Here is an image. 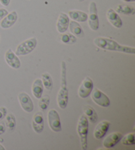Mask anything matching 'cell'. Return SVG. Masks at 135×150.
<instances>
[{
	"mask_svg": "<svg viewBox=\"0 0 135 150\" xmlns=\"http://www.w3.org/2000/svg\"><path fill=\"white\" fill-rule=\"evenodd\" d=\"M18 99L23 110L28 113L32 112L34 110V103L32 99L27 93H20L18 95Z\"/></svg>",
	"mask_w": 135,
	"mask_h": 150,
	"instance_id": "9c48e42d",
	"label": "cell"
},
{
	"mask_svg": "<svg viewBox=\"0 0 135 150\" xmlns=\"http://www.w3.org/2000/svg\"><path fill=\"white\" fill-rule=\"evenodd\" d=\"M50 103V97L48 95L41 96L38 102V107L40 108L41 110H45L49 107Z\"/></svg>",
	"mask_w": 135,
	"mask_h": 150,
	"instance_id": "484cf974",
	"label": "cell"
},
{
	"mask_svg": "<svg viewBox=\"0 0 135 150\" xmlns=\"http://www.w3.org/2000/svg\"><path fill=\"white\" fill-rule=\"evenodd\" d=\"M69 17L65 13H60L56 23V28L59 33H65L69 28Z\"/></svg>",
	"mask_w": 135,
	"mask_h": 150,
	"instance_id": "4fadbf2b",
	"label": "cell"
},
{
	"mask_svg": "<svg viewBox=\"0 0 135 150\" xmlns=\"http://www.w3.org/2000/svg\"><path fill=\"white\" fill-rule=\"evenodd\" d=\"M110 122L108 120H103L100 122L95 128L94 131V137L97 139H100L105 136L110 128Z\"/></svg>",
	"mask_w": 135,
	"mask_h": 150,
	"instance_id": "5bb4252c",
	"label": "cell"
},
{
	"mask_svg": "<svg viewBox=\"0 0 135 150\" xmlns=\"http://www.w3.org/2000/svg\"><path fill=\"white\" fill-rule=\"evenodd\" d=\"M94 89V83L90 77H86L80 85L78 94L81 99L87 98Z\"/></svg>",
	"mask_w": 135,
	"mask_h": 150,
	"instance_id": "ba28073f",
	"label": "cell"
},
{
	"mask_svg": "<svg viewBox=\"0 0 135 150\" xmlns=\"http://www.w3.org/2000/svg\"><path fill=\"white\" fill-rule=\"evenodd\" d=\"M41 80L44 85V87H45L48 91H51L53 89V83L51 75L48 72L43 73L41 75Z\"/></svg>",
	"mask_w": 135,
	"mask_h": 150,
	"instance_id": "7402d4cb",
	"label": "cell"
},
{
	"mask_svg": "<svg viewBox=\"0 0 135 150\" xmlns=\"http://www.w3.org/2000/svg\"><path fill=\"white\" fill-rule=\"evenodd\" d=\"M135 134L134 132H131L129 134H127V135L123 136L121 138V143L124 146H133L135 144V139H134Z\"/></svg>",
	"mask_w": 135,
	"mask_h": 150,
	"instance_id": "d4e9b609",
	"label": "cell"
},
{
	"mask_svg": "<svg viewBox=\"0 0 135 150\" xmlns=\"http://www.w3.org/2000/svg\"><path fill=\"white\" fill-rule=\"evenodd\" d=\"M5 59H6L7 65L9 66L13 69H19L21 66L20 59L18 58L11 48H9L5 54Z\"/></svg>",
	"mask_w": 135,
	"mask_h": 150,
	"instance_id": "30bf717a",
	"label": "cell"
},
{
	"mask_svg": "<svg viewBox=\"0 0 135 150\" xmlns=\"http://www.w3.org/2000/svg\"><path fill=\"white\" fill-rule=\"evenodd\" d=\"M69 28L70 31L72 35H75L76 37L78 38H83L84 37V33L83 30L79 22L75 21H71L69 22Z\"/></svg>",
	"mask_w": 135,
	"mask_h": 150,
	"instance_id": "ac0fdd59",
	"label": "cell"
},
{
	"mask_svg": "<svg viewBox=\"0 0 135 150\" xmlns=\"http://www.w3.org/2000/svg\"><path fill=\"white\" fill-rule=\"evenodd\" d=\"M0 150H6V148H5L4 146H2V145L0 144Z\"/></svg>",
	"mask_w": 135,
	"mask_h": 150,
	"instance_id": "1f68e13d",
	"label": "cell"
},
{
	"mask_svg": "<svg viewBox=\"0 0 135 150\" xmlns=\"http://www.w3.org/2000/svg\"><path fill=\"white\" fill-rule=\"evenodd\" d=\"M61 42L65 45H74L77 42V38L73 35L72 33H62L61 36Z\"/></svg>",
	"mask_w": 135,
	"mask_h": 150,
	"instance_id": "cb8c5ba5",
	"label": "cell"
},
{
	"mask_svg": "<svg viewBox=\"0 0 135 150\" xmlns=\"http://www.w3.org/2000/svg\"><path fill=\"white\" fill-rule=\"evenodd\" d=\"M123 136V134L119 132H115L110 134L103 140V147L106 149L113 148V147H115L121 141Z\"/></svg>",
	"mask_w": 135,
	"mask_h": 150,
	"instance_id": "8fae6325",
	"label": "cell"
},
{
	"mask_svg": "<svg viewBox=\"0 0 135 150\" xmlns=\"http://www.w3.org/2000/svg\"><path fill=\"white\" fill-rule=\"evenodd\" d=\"M5 123H6V128H8L9 131L13 132L15 130L17 126V120L13 114L9 113L8 115L7 114Z\"/></svg>",
	"mask_w": 135,
	"mask_h": 150,
	"instance_id": "603a6c76",
	"label": "cell"
},
{
	"mask_svg": "<svg viewBox=\"0 0 135 150\" xmlns=\"http://www.w3.org/2000/svg\"><path fill=\"white\" fill-rule=\"evenodd\" d=\"M48 121L50 128L55 132H59L62 130L60 116L58 111L51 109L48 113Z\"/></svg>",
	"mask_w": 135,
	"mask_h": 150,
	"instance_id": "8992f818",
	"label": "cell"
},
{
	"mask_svg": "<svg viewBox=\"0 0 135 150\" xmlns=\"http://www.w3.org/2000/svg\"><path fill=\"white\" fill-rule=\"evenodd\" d=\"M7 114V109L6 107H0V122L6 118Z\"/></svg>",
	"mask_w": 135,
	"mask_h": 150,
	"instance_id": "4316f807",
	"label": "cell"
},
{
	"mask_svg": "<svg viewBox=\"0 0 135 150\" xmlns=\"http://www.w3.org/2000/svg\"><path fill=\"white\" fill-rule=\"evenodd\" d=\"M77 130L80 139L81 148L83 150H86L88 149V120L85 115H82L79 117Z\"/></svg>",
	"mask_w": 135,
	"mask_h": 150,
	"instance_id": "3957f363",
	"label": "cell"
},
{
	"mask_svg": "<svg viewBox=\"0 0 135 150\" xmlns=\"http://www.w3.org/2000/svg\"><path fill=\"white\" fill-rule=\"evenodd\" d=\"M9 13L7 10L4 8H0V21L8 14Z\"/></svg>",
	"mask_w": 135,
	"mask_h": 150,
	"instance_id": "f1b7e54d",
	"label": "cell"
},
{
	"mask_svg": "<svg viewBox=\"0 0 135 150\" xmlns=\"http://www.w3.org/2000/svg\"><path fill=\"white\" fill-rule=\"evenodd\" d=\"M32 126L34 131L37 134L42 132L44 128V120L43 113L39 111L34 115L32 121Z\"/></svg>",
	"mask_w": 135,
	"mask_h": 150,
	"instance_id": "7c38bea8",
	"label": "cell"
},
{
	"mask_svg": "<svg viewBox=\"0 0 135 150\" xmlns=\"http://www.w3.org/2000/svg\"></svg>",
	"mask_w": 135,
	"mask_h": 150,
	"instance_id": "836d02e7",
	"label": "cell"
},
{
	"mask_svg": "<svg viewBox=\"0 0 135 150\" xmlns=\"http://www.w3.org/2000/svg\"><path fill=\"white\" fill-rule=\"evenodd\" d=\"M37 39L32 37L23 41L16 48L15 53L17 56H25L30 54L34 50L37 46Z\"/></svg>",
	"mask_w": 135,
	"mask_h": 150,
	"instance_id": "277c9868",
	"label": "cell"
},
{
	"mask_svg": "<svg viewBox=\"0 0 135 150\" xmlns=\"http://www.w3.org/2000/svg\"><path fill=\"white\" fill-rule=\"evenodd\" d=\"M83 111H84V115L87 117L88 121H90L92 124L97 122L98 116L94 108L90 105H84L83 107Z\"/></svg>",
	"mask_w": 135,
	"mask_h": 150,
	"instance_id": "d6986e66",
	"label": "cell"
},
{
	"mask_svg": "<svg viewBox=\"0 0 135 150\" xmlns=\"http://www.w3.org/2000/svg\"><path fill=\"white\" fill-rule=\"evenodd\" d=\"M44 91V85L41 79L38 78L34 80L32 85V93L33 96L38 99H40L42 96Z\"/></svg>",
	"mask_w": 135,
	"mask_h": 150,
	"instance_id": "e0dca14e",
	"label": "cell"
},
{
	"mask_svg": "<svg viewBox=\"0 0 135 150\" xmlns=\"http://www.w3.org/2000/svg\"><path fill=\"white\" fill-rule=\"evenodd\" d=\"M69 17L77 22L84 23L88 19V15L85 12L79 10H71L68 13Z\"/></svg>",
	"mask_w": 135,
	"mask_h": 150,
	"instance_id": "ffe728a7",
	"label": "cell"
},
{
	"mask_svg": "<svg viewBox=\"0 0 135 150\" xmlns=\"http://www.w3.org/2000/svg\"><path fill=\"white\" fill-rule=\"evenodd\" d=\"M10 2H11V0H0V4L6 7L9 6L10 4Z\"/></svg>",
	"mask_w": 135,
	"mask_h": 150,
	"instance_id": "f546056e",
	"label": "cell"
},
{
	"mask_svg": "<svg viewBox=\"0 0 135 150\" xmlns=\"http://www.w3.org/2000/svg\"><path fill=\"white\" fill-rule=\"evenodd\" d=\"M88 23L90 29L96 31L99 28V17H98L97 6L95 1H91L89 5V13L88 15Z\"/></svg>",
	"mask_w": 135,
	"mask_h": 150,
	"instance_id": "5b68a950",
	"label": "cell"
},
{
	"mask_svg": "<svg viewBox=\"0 0 135 150\" xmlns=\"http://www.w3.org/2000/svg\"><path fill=\"white\" fill-rule=\"evenodd\" d=\"M114 10L119 14L126 15H134L135 14L134 7L129 5H118Z\"/></svg>",
	"mask_w": 135,
	"mask_h": 150,
	"instance_id": "44dd1931",
	"label": "cell"
},
{
	"mask_svg": "<svg viewBox=\"0 0 135 150\" xmlns=\"http://www.w3.org/2000/svg\"><path fill=\"white\" fill-rule=\"evenodd\" d=\"M121 1L127 2V3H129V2H134L135 0H121Z\"/></svg>",
	"mask_w": 135,
	"mask_h": 150,
	"instance_id": "4dcf8cb0",
	"label": "cell"
},
{
	"mask_svg": "<svg viewBox=\"0 0 135 150\" xmlns=\"http://www.w3.org/2000/svg\"><path fill=\"white\" fill-rule=\"evenodd\" d=\"M18 19V15L16 11H13L7 14L3 19L1 20L0 26L4 29H7L13 27Z\"/></svg>",
	"mask_w": 135,
	"mask_h": 150,
	"instance_id": "9a60e30c",
	"label": "cell"
},
{
	"mask_svg": "<svg viewBox=\"0 0 135 150\" xmlns=\"http://www.w3.org/2000/svg\"><path fill=\"white\" fill-rule=\"evenodd\" d=\"M69 101V90L67 87V65L65 61L61 63V87L57 97L58 107L61 109L66 108Z\"/></svg>",
	"mask_w": 135,
	"mask_h": 150,
	"instance_id": "7a4b0ae2",
	"label": "cell"
},
{
	"mask_svg": "<svg viewBox=\"0 0 135 150\" xmlns=\"http://www.w3.org/2000/svg\"><path fill=\"white\" fill-rule=\"evenodd\" d=\"M85 1V0H79V1H80V2H82V1Z\"/></svg>",
	"mask_w": 135,
	"mask_h": 150,
	"instance_id": "d6a6232c",
	"label": "cell"
},
{
	"mask_svg": "<svg viewBox=\"0 0 135 150\" xmlns=\"http://www.w3.org/2000/svg\"><path fill=\"white\" fill-rule=\"evenodd\" d=\"M91 98L96 104L102 107H108L110 105V99L104 93L95 88L91 93Z\"/></svg>",
	"mask_w": 135,
	"mask_h": 150,
	"instance_id": "52a82bcc",
	"label": "cell"
},
{
	"mask_svg": "<svg viewBox=\"0 0 135 150\" xmlns=\"http://www.w3.org/2000/svg\"><path fill=\"white\" fill-rule=\"evenodd\" d=\"M6 126L4 121L0 122V136L4 134L6 132Z\"/></svg>",
	"mask_w": 135,
	"mask_h": 150,
	"instance_id": "83f0119b",
	"label": "cell"
},
{
	"mask_svg": "<svg viewBox=\"0 0 135 150\" xmlns=\"http://www.w3.org/2000/svg\"><path fill=\"white\" fill-rule=\"evenodd\" d=\"M108 21L114 27L120 28L123 25V21L119 17V14L113 9H109L106 13Z\"/></svg>",
	"mask_w": 135,
	"mask_h": 150,
	"instance_id": "2e32d148",
	"label": "cell"
},
{
	"mask_svg": "<svg viewBox=\"0 0 135 150\" xmlns=\"http://www.w3.org/2000/svg\"><path fill=\"white\" fill-rule=\"evenodd\" d=\"M94 44L101 49L105 50L120 52L134 54L135 48L119 44L117 41L106 37H97L94 40Z\"/></svg>",
	"mask_w": 135,
	"mask_h": 150,
	"instance_id": "6da1fadb",
	"label": "cell"
}]
</instances>
